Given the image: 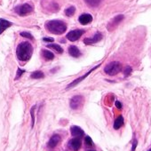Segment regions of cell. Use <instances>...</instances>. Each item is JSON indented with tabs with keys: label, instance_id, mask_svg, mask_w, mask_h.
<instances>
[{
	"label": "cell",
	"instance_id": "cell-2",
	"mask_svg": "<svg viewBox=\"0 0 151 151\" xmlns=\"http://www.w3.org/2000/svg\"><path fill=\"white\" fill-rule=\"evenodd\" d=\"M45 29H47L48 32L54 34V35H62L65 33L67 29V25L58 20H53V21H49L45 23Z\"/></svg>",
	"mask_w": 151,
	"mask_h": 151
},
{
	"label": "cell",
	"instance_id": "cell-11",
	"mask_svg": "<svg viewBox=\"0 0 151 151\" xmlns=\"http://www.w3.org/2000/svg\"><path fill=\"white\" fill-rule=\"evenodd\" d=\"M42 4H48L49 6H47L46 7H45V9L46 10H49L51 12H56L58 11L60 8V6L56 4V2L54 1H51V0H42Z\"/></svg>",
	"mask_w": 151,
	"mask_h": 151
},
{
	"label": "cell",
	"instance_id": "cell-4",
	"mask_svg": "<svg viewBox=\"0 0 151 151\" xmlns=\"http://www.w3.org/2000/svg\"><path fill=\"white\" fill-rule=\"evenodd\" d=\"M15 13L18 14L21 16H25L30 13L33 12V6L29 4H23L21 6H18L14 9Z\"/></svg>",
	"mask_w": 151,
	"mask_h": 151
},
{
	"label": "cell",
	"instance_id": "cell-10",
	"mask_svg": "<svg viewBox=\"0 0 151 151\" xmlns=\"http://www.w3.org/2000/svg\"><path fill=\"white\" fill-rule=\"evenodd\" d=\"M101 38H102V34H101V33H96L93 37H89V38H86V39L84 40V43H85L86 45H93V44H96V43L100 42V41L101 40Z\"/></svg>",
	"mask_w": 151,
	"mask_h": 151
},
{
	"label": "cell",
	"instance_id": "cell-16",
	"mask_svg": "<svg viewBox=\"0 0 151 151\" xmlns=\"http://www.w3.org/2000/svg\"><path fill=\"white\" fill-rule=\"evenodd\" d=\"M12 26V22L5 20V19H0V34H2L7 28Z\"/></svg>",
	"mask_w": 151,
	"mask_h": 151
},
{
	"label": "cell",
	"instance_id": "cell-28",
	"mask_svg": "<svg viewBox=\"0 0 151 151\" xmlns=\"http://www.w3.org/2000/svg\"><path fill=\"white\" fill-rule=\"evenodd\" d=\"M136 147H137V140L135 139V140L133 141V144H132V151H135V148H136Z\"/></svg>",
	"mask_w": 151,
	"mask_h": 151
},
{
	"label": "cell",
	"instance_id": "cell-29",
	"mask_svg": "<svg viewBox=\"0 0 151 151\" xmlns=\"http://www.w3.org/2000/svg\"><path fill=\"white\" fill-rule=\"evenodd\" d=\"M116 107L117 108V109H122V104H121V102H119V101H116Z\"/></svg>",
	"mask_w": 151,
	"mask_h": 151
},
{
	"label": "cell",
	"instance_id": "cell-22",
	"mask_svg": "<svg viewBox=\"0 0 151 151\" xmlns=\"http://www.w3.org/2000/svg\"><path fill=\"white\" fill-rule=\"evenodd\" d=\"M75 12H76L75 6H70V7H68V8H67V9L65 10V14H66L67 16L70 17V16H72V15L75 14Z\"/></svg>",
	"mask_w": 151,
	"mask_h": 151
},
{
	"label": "cell",
	"instance_id": "cell-30",
	"mask_svg": "<svg viewBox=\"0 0 151 151\" xmlns=\"http://www.w3.org/2000/svg\"><path fill=\"white\" fill-rule=\"evenodd\" d=\"M44 41H46V42H52V41H53V38H44Z\"/></svg>",
	"mask_w": 151,
	"mask_h": 151
},
{
	"label": "cell",
	"instance_id": "cell-24",
	"mask_svg": "<svg viewBox=\"0 0 151 151\" xmlns=\"http://www.w3.org/2000/svg\"><path fill=\"white\" fill-rule=\"evenodd\" d=\"M86 144L87 146H89V147H91V146L93 145V139H91V137H89V136H86Z\"/></svg>",
	"mask_w": 151,
	"mask_h": 151
},
{
	"label": "cell",
	"instance_id": "cell-6",
	"mask_svg": "<svg viewBox=\"0 0 151 151\" xmlns=\"http://www.w3.org/2000/svg\"><path fill=\"white\" fill-rule=\"evenodd\" d=\"M85 33V30L83 29H75V30H72L70 32H68L66 36V37L71 41V42H74V41H77L80 38V37H82V35Z\"/></svg>",
	"mask_w": 151,
	"mask_h": 151
},
{
	"label": "cell",
	"instance_id": "cell-23",
	"mask_svg": "<svg viewBox=\"0 0 151 151\" xmlns=\"http://www.w3.org/2000/svg\"><path fill=\"white\" fill-rule=\"evenodd\" d=\"M21 36L23 37H26V38H29V39H31L33 40V37L31 34H29V32H21Z\"/></svg>",
	"mask_w": 151,
	"mask_h": 151
},
{
	"label": "cell",
	"instance_id": "cell-19",
	"mask_svg": "<svg viewBox=\"0 0 151 151\" xmlns=\"http://www.w3.org/2000/svg\"><path fill=\"white\" fill-rule=\"evenodd\" d=\"M123 124H124V118H123L122 116H119L115 120V123H114V129L118 130Z\"/></svg>",
	"mask_w": 151,
	"mask_h": 151
},
{
	"label": "cell",
	"instance_id": "cell-31",
	"mask_svg": "<svg viewBox=\"0 0 151 151\" xmlns=\"http://www.w3.org/2000/svg\"><path fill=\"white\" fill-rule=\"evenodd\" d=\"M147 151H151V148H150V149H149V150H147Z\"/></svg>",
	"mask_w": 151,
	"mask_h": 151
},
{
	"label": "cell",
	"instance_id": "cell-20",
	"mask_svg": "<svg viewBox=\"0 0 151 151\" xmlns=\"http://www.w3.org/2000/svg\"><path fill=\"white\" fill-rule=\"evenodd\" d=\"M47 47L48 48H51V49H53L58 53H62L63 52V49L59 45H56V44H48L47 45Z\"/></svg>",
	"mask_w": 151,
	"mask_h": 151
},
{
	"label": "cell",
	"instance_id": "cell-9",
	"mask_svg": "<svg viewBox=\"0 0 151 151\" xmlns=\"http://www.w3.org/2000/svg\"><path fill=\"white\" fill-rule=\"evenodd\" d=\"M99 66H100V65H97V66H96L95 68H92V69H91L90 71H88V72H87L86 74H85V75L83 76V77H81V78H78V79H76L75 81H73L72 83H70V84H69V85L68 86V87H67V88H68V89H69V88H72V87L76 86H77V85H78V83H80V82H81V81H83V80H84V79H85L86 78H87L88 76H89V75H90V74H91V73H92V72L93 71V70H95V69H96V68H98Z\"/></svg>",
	"mask_w": 151,
	"mask_h": 151
},
{
	"label": "cell",
	"instance_id": "cell-32",
	"mask_svg": "<svg viewBox=\"0 0 151 151\" xmlns=\"http://www.w3.org/2000/svg\"><path fill=\"white\" fill-rule=\"evenodd\" d=\"M91 151H94V150H91Z\"/></svg>",
	"mask_w": 151,
	"mask_h": 151
},
{
	"label": "cell",
	"instance_id": "cell-7",
	"mask_svg": "<svg viewBox=\"0 0 151 151\" xmlns=\"http://www.w3.org/2000/svg\"><path fill=\"white\" fill-rule=\"evenodd\" d=\"M83 102H84L83 96H80V95L74 96L70 100V108L72 109H79L82 106Z\"/></svg>",
	"mask_w": 151,
	"mask_h": 151
},
{
	"label": "cell",
	"instance_id": "cell-8",
	"mask_svg": "<svg viewBox=\"0 0 151 151\" xmlns=\"http://www.w3.org/2000/svg\"><path fill=\"white\" fill-rule=\"evenodd\" d=\"M68 147L73 151H78L81 147V139L78 137L70 139L68 142Z\"/></svg>",
	"mask_w": 151,
	"mask_h": 151
},
{
	"label": "cell",
	"instance_id": "cell-1",
	"mask_svg": "<svg viewBox=\"0 0 151 151\" xmlns=\"http://www.w3.org/2000/svg\"><path fill=\"white\" fill-rule=\"evenodd\" d=\"M32 53H33V47L31 44L29 42H22L17 46L16 55L21 61L29 60L31 58Z\"/></svg>",
	"mask_w": 151,
	"mask_h": 151
},
{
	"label": "cell",
	"instance_id": "cell-3",
	"mask_svg": "<svg viewBox=\"0 0 151 151\" xmlns=\"http://www.w3.org/2000/svg\"><path fill=\"white\" fill-rule=\"evenodd\" d=\"M122 69V64L118 61H112L110 63H109L105 68H104V71L106 74L109 75V76H116L117 75Z\"/></svg>",
	"mask_w": 151,
	"mask_h": 151
},
{
	"label": "cell",
	"instance_id": "cell-12",
	"mask_svg": "<svg viewBox=\"0 0 151 151\" xmlns=\"http://www.w3.org/2000/svg\"><path fill=\"white\" fill-rule=\"evenodd\" d=\"M78 21L82 25H87L93 22V17L89 14H83L82 15H80Z\"/></svg>",
	"mask_w": 151,
	"mask_h": 151
},
{
	"label": "cell",
	"instance_id": "cell-14",
	"mask_svg": "<svg viewBox=\"0 0 151 151\" xmlns=\"http://www.w3.org/2000/svg\"><path fill=\"white\" fill-rule=\"evenodd\" d=\"M60 141V137L59 135L55 134V135L52 136V138H51L50 140L48 141V144H47V145H48L49 147L53 148V147H55L59 144Z\"/></svg>",
	"mask_w": 151,
	"mask_h": 151
},
{
	"label": "cell",
	"instance_id": "cell-18",
	"mask_svg": "<svg viewBox=\"0 0 151 151\" xmlns=\"http://www.w3.org/2000/svg\"><path fill=\"white\" fill-rule=\"evenodd\" d=\"M42 55H43V57H44V59L45 60H52L54 58V54L52 52L47 51V50H43L42 51Z\"/></svg>",
	"mask_w": 151,
	"mask_h": 151
},
{
	"label": "cell",
	"instance_id": "cell-13",
	"mask_svg": "<svg viewBox=\"0 0 151 151\" xmlns=\"http://www.w3.org/2000/svg\"><path fill=\"white\" fill-rule=\"evenodd\" d=\"M70 132H71V134L72 136H75V137H82L84 135V131L78 127V126H76V125H73L71 126L70 128Z\"/></svg>",
	"mask_w": 151,
	"mask_h": 151
},
{
	"label": "cell",
	"instance_id": "cell-25",
	"mask_svg": "<svg viewBox=\"0 0 151 151\" xmlns=\"http://www.w3.org/2000/svg\"><path fill=\"white\" fill-rule=\"evenodd\" d=\"M24 72H25V71H24L23 69L18 68V70H17V75H16V77H15V80H17L18 78H21V76H22Z\"/></svg>",
	"mask_w": 151,
	"mask_h": 151
},
{
	"label": "cell",
	"instance_id": "cell-21",
	"mask_svg": "<svg viewBox=\"0 0 151 151\" xmlns=\"http://www.w3.org/2000/svg\"><path fill=\"white\" fill-rule=\"evenodd\" d=\"M44 77H45V75L42 71H34L30 75V78L33 79H39V78H43Z\"/></svg>",
	"mask_w": 151,
	"mask_h": 151
},
{
	"label": "cell",
	"instance_id": "cell-17",
	"mask_svg": "<svg viewBox=\"0 0 151 151\" xmlns=\"http://www.w3.org/2000/svg\"><path fill=\"white\" fill-rule=\"evenodd\" d=\"M103 1V0H85V2L87 6L90 7H97L100 6V4Z\"/></svg>",
	"mask_w": 151,
	"mask_h": 151
},
{
	"label": "cell",
	"instance_id": "cell-5",
	"mask_svg": "<svg viewBox=\"0 0 151 151\" xmlns=\"http://www.w3.org/2000/svg\"><path fill=\"white\" fill-rule=\"evenodd\" d=\"M124 16L123 14H119V15L114 17V18L109 22V24H108V26H107L108 30H109V31L114 30V29L120 24V22L124 20Z\"/></svg>",
	"mask_w": 151,
	"mask_h": 151
},
{
	"label": "cell",
	"instance_id": "cell-15",
	"mask_svg": "<svg viewBox=\"0 0 151 151\" xmlns=\"http://www.w3.org/2000/svg\"><path fill=\"white\" fill-rule=\"evenodd\" d=\"M68 53L72 56V57H75V58H78L81 55V52H80V50L75 45H71L68 47Z\"/></svg>",
	"mask_w": 151,
	"mask_h": 151
},
{
	"label": "cell",
	"instance_id": "cell-26",
	"mask_svg": "<svg viewBox=\"0 0 151 151\" xmlns=\"http://www.w3.org/2000/svg\"><path fill=\"white\" fill-rule=\"evenodd\" d=\"M36 109V106L32 107L31 110H30V114H31V117H32V127L34 126V123H35V116H34V110Z\"/></svg>",
	"mask_w": 151,
	"mask_h": 151
},
{
	"label": "cell",
	"instance_id": "cell-27",
	"mask_svg": "<svg viewBox=\"0 0 151 151\" xmlns=\"http://www.w3.org/2000/svg\"><path fill=\"white\" fill-rule=\"evenodd\" d=\"M132 72V68L131 67H126L125 69H124V76L125 77H127V76H129Z\"/></svg>",
	"mask_w": 151,
	"mask_h": 151
}]
</instances>
